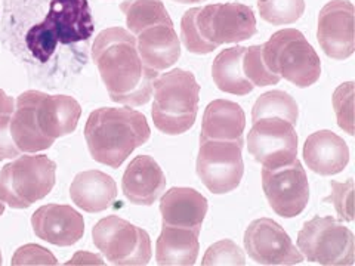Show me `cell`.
<instances>
[{
	"mask_svg": "<svg viewBox=\"0 0 355 266\" xmlns=\"http://www.w3.org/2000/svg\"><path fill=\"white\" fill-rule=\"evenodd\" d=\"M166 188V176L159 163L150 155H138L125 170L121 190L132 204L151 206Z\"/></svg>",
	"mask_w": 355,
	"mask_h": 266,
	"instance_id": "cell-16",
	"label": "cell"
},
{
	"mask_svg": "<svg viewBox=\"0 0 355 266\" xmlns=\"http://www.w3.org/2000/svg\"><path fill=\"white\" fill-rule=\"evenodd\" d=\"M197 8H193L182 15L181 19V39L184 46L188 52L197 53V55H207L210 52H214L216 48L214 44L206 43L202 37H200L198 31L194 24V18H196Z\"/></svg>",
	"mask_w": 355,
	"mask_h": 266,
	"instance_id": "cell-32",
	"label": "cell"
},
{
	"mask_svg": "<svg viewBox=\"0 0 355 266\" xmlns=\"http://www.w3.org/2000/svg\"><path fill=\"white\" fill-rule=\"evenodd\" d=\"M137 48L142 62L154 71H164L181 57V42L173 26L159 24L141 31Z\"/></svg>",
	"mask_w": 355,
	"mask_h": 266,
	"instance_id": "cell-20",
	"label": "cell"
},
{
	"mask_svg": "<svg viewBox=\"0 0 355 266\" xmlns=\"http://www.w3.org/2000/svg\"><path fill=\"white\" fill-rule=\"evenodd\" d=\"M5 213V203L0 200V216H2Z\"/></svg>",
	"mask_w": 355,
	"mask_h": 266,
	"instance_id": "cell-38",
	"label": "cell"
},
{
	"mask_svg": "<svg viewBox=\"0 0 355 266\" xmlns=\"http://www.w3.org/2000/svg\"><path fill=\"white\" fill-rule=\"evenodd\" d=\"M317 39L331 60H348L355 51L354 5L349 0H331L318 15Z\"/></svg>",
	"mask_w": 355,
	"mask_h": 266,
	"instance_id": "cell-14",
	"label": "cell"
},
{
	"mask_svg": "<svg viewBox=\"0 0 355 266\" xmlns=\"http://www.w3.org/2000/svg\"><path fill=\"white\" fill-rule=\"evenodd\" d=\"M333 107L338 116V125L348 135H354V83L340 85L333 94Z\"/></svg>",
	"mask_w": 355,
	"mask_h": 266,
	"instance_id": "cell-31",
	"label": "cell"
},
{
	"mask_svg": "<svg viewBox=\"0 0 355 266\" xmlns=\"http://www.w3.org/2000/svg\"><path fill=\"white\" fill-rule=\"evenodd\" d=\"M252 157L266 169H277L297 157V133L295 126L283 118L268 117L254 121L248 136Z\"/></svg>",
	"mask_w": 355,
	"mask_h": 266,
	"instance_id": "cell-12",
	"label": "cell"
},
{
	"mask_svg": "<svg viewBox=\"0 0 355 266\" xmlns=\"http://www.w3.org/2000/svg\"><path fill=\"white\" fill-rule=\"evenodd\" d=\"M268 69L297 87H309L321 76V61L314 48L299 30L284 28L262 44Z\"/></svg>",
	"mask_w": 355,
	"mask_h": 266,
	"instance_id": "cell-5",
	"label": "cell"
},
{
	"mask_svg": "<svg viewBox=\"0 0 355 266\" xmlns=\"http://www.w3.org/2000/svg\"><path fill=\"white\" fill-rule=\"evenodd\" d=\"M82 107L69 95L44 94L37 105V123L44 136L55 141L70 135L79 125Z\"/></svg>",
	"mask_w": 355,
	"mask_h": 266,
	"instance_id": "cell-21",
	"label": "cell"
},
{
	"mask_svg": "<svg viewBox=\"0 0 355 266\" xmlns=\"http://www.w3.org/2000/svg\"><path fill=\"white\" fill-rule=\"evenodd\" d=\"M243 142L200 141L197 155V175L212 194H228L239 188L244 164Z\"/></svg>",
	"mask_w": 355,
	"mask_h": 266,
	"instance_id": "cell-10",
	"label": "cell"
},
{
	"mask_svg": "<svg viewBox=\"0 0 355 266\" xmlns=\"http://www.w3.org/2000/svg\"><path fill=\"white\" fill-rule=\"evenodd\" d=\"M43 92L27 91L17 99L15 109L10 116V135L21 152H39L52 147L55 141L43 135L37 123V105Z\"/></svg>",
	"mask_w": 355,
	"mask_h": 266,
	"instance_id": "cell-17",
	"label": "cell"
},
{
	"mask_svg": "<svg viewBox=\"0 0 355 266\" xmlns=\"http://www.w3.org/2000/svg\"><path fill=\"white\" fill-rule=\"evenodd\" d=\"M92 60L113 103L146 105L159 73L142 62L137 39L121 27L103 30L92 44Z\"/></svg>",
	"mask_w": 355,
	"mask_h": 266,
	"instance_id": "cell-1",
	"label": "cell"
},
{
	"mask_svg": "<svg viewBox=\"0 0 355 266\" xmlns=\"http://www.w3.org/2000/svg\"><path fill=\"white\" fill-rule=\"evenodd\" d=\"M194 24L200 37L215 48L249 40L257 35V18L252 8L236 2L197 8Z\"/></svg>",
	"mask_w": 355,
	"mask_h": 266,
	"instance_id": "cell-9",
	"label": "cell"
},
{
	"mask_svg": "<svg viewBox=\"0 0 355 266\" xmlns=\"http://www.w3.org/2000/svg\"><path fill=\"white\" fill-rule=\"evenodd\" d=\"M173 2L182 3V5H190V3H200V2H205V0H173Z\"/></svg>",
	"mask_w": 355,
	"mask_h": 266,
	"instance_id": "cell-37",
	"label": "cell"
},
{
	"mask_svg": "<svg viewBox=\"0 0 355 266\" xmlns=\"http://www.w3.org/2000/svg\"><path fill=\"white\" fill-rule=\"evenodd\" d=\"M120 10L125 14L126 26L133 35H139L153 26H173L162 0H123Z\"/></svg>",
	"mask_w": 355,
	"mask_h": 266,
	"instance_id": "cell-26",
	"label": "cell"
},
{
	"mask_svg": "<svg viewBox=\"0 0 355 266\" xmlns=\"http://www.w3.org/2000/svg\"><path fill=\"white\" fill-rule=\"evenodd\" d=\"M304 160L314 173L333 176L345 170L349 163V148L336 133L318 130L304 143Z\"/></svg>",
	"mask_w": 355,
	"mask_h": 266,
	"instance_id": "cell-18",
	"label": "cell"
},
{
	"mask_svg": "<svg viewBox=\"0 0 355 266\" xmlns=\"http://www.w3.org/2000/svg\"><path fill=\"white\" fill-rule=\"evenodd\" d=\"M162 220L166 225L202 231L207 213V200L193 188H172L160 202Z\"/></svg>",
	"mask_w": 355,
	"mask_h": 266,
	"instance_id": "cell-19",
	"label": "cell"
},
{
	"mask_svg": "<svg viewBox=\"0 0 355 266\" xmlns=\"http://www.w3.org/2000/svg\"><path fill=\"white\" fill-rule=\"evenodd\" d=\"M297 249L311 262L324 266H351L355 259L354 234L331 216H315L297 234Z\"/></svg>",
	"mask_w": 355,
	"mask_h": 266,
	"instance_id": "cell-7",
	"label": "cell"
},
{
	"mask_svg": "<svg viewBox=\"0 0 355 266\" xmlns=\"http://www.w3.org/2000/svg\"><path fill=\"white\" fill-rule=\"evenodd\" d=\"M277 117L296 126L299 107L295 99L284 91H271L261 95L252 109V123L261 118Z\"/></svg>",
	"mask_w": 355,
	"mask_h": 266,
	"instance_id": "cell-27",
	"label": "cell"
},
{
	"mask_svg": "<svg viewBox=\"0 0 355 266\" xmlns=\"http://www.w3.org/2000/svg\"><path fill=\"white\" fill-rule=\"evenodd\" d=\"M262 188L270 207L282 218H296L308 206V176L297 159L277 169L263 168Z\"/></svg>",
	"mask_w": 355,
	"mask_h": 266,
	"instance_id": "cell-11",
	"label": "cell"
},
{
	"mask_svg": "<svg viewBox=\"0 0 355 266\" xmlns=\"http://www.w3.org/2000/svg\"><path fill=\"white\" fill-rule=\"evenodd\" d=\"M36 237L58 247H69L85 234L83 216L70 206L48 204L39 207L31 216Z\"/></svg>",
	"mask_w": 355,
	"mask_h": 266,
	"instance_id": "cell-15",
	"label": "cell"
},
{
	"mask_svg": "<svg viewBox=\"0 0 355 266\" xmlns=\"http://www.w3.org/2000/svg\"><path fill=\"white\" fill-rule=\"evenodd\" d=\"M10 116H0V161L17 159L21 154L10 135Z\"/></svg>",
	"mask_w": 355,
	"mask_h": 266,
	"instance_id": "cell-35",
	"label": "cell"
},
{
	"mask_svg": "<svg viewBox=\"0 0 355 266\" xmlns=\"http://www.w3.org/2000/svg\"><path fill=\"white\" fill-rule=\"evenodd\" d=\"M150 136L146 116L130 107L98 108L89 114L85 126L91 157L113 169H119Z\"/></svg>",
	"mask_w": 355,
	"mask_h": 266,
	"instance_id": "cell-2",
	"label": "cell"
},
{
	"mask_svg": "<svg viewBox=\"0 0 355 266\" xmlns=\"http://www.w3.org/2000/svg\"><path fill=\"white\" fill-rule=\"evenodd\" d=\"M151 116L155 127L166 135H182L197 118L200 85L193 73L175 69L162 74L153 85Z\"/></svg>",
	"mask_w": 355,
	"mask_h": 266,
	"instance_id": "cell-4",
	"label": "cell"
},
{
	"mask_svg": "<svg viewBox=\"0 0 355 266\" xmlns=\"http://www.w3.org/2000/svg\"><path fill=\"white\" fill-rule=\"evenodd\" d=\"M203 266H215V265H234L243 266L246 265L243 250L232 240H220L212 244L205 253Z\"/></svg>",
	"mask_w": 355,
	"mask_h": 266,
	"instance_id": "cell-30",
	"label": "cell"
},
{
	"mask_svg": "<svg viewBox=\"0 0 355 266\" xmlns=\"http://www.w3.org/2000/svg\"><path fill=\"white\" fill-rule=\"evenodd\" d=\"M3 262H2V253H0V265H2Z\"/></svg>",
	"mask_w": 355,
	"mask_h": 266,
	"instance_id": "cell-39",
	"label": "cell"
},
{
	"mask_svg": "<svg viewBox=\"0 0 355 266\" xmlns=\"http://www.w3.org/2000/svg\"><path fill=\"white\" fill-rule=\"evenodd\" d=\"M73 203L87 213H99L113 206L117 185L113 177L99 170H86L77 175L70 186Z\"/></svg>",
	"mask_w": 355,
	"mask_h": 266,
	"instance_id": "cell-22",
	"label": "cell"
},
{
	"mask_svg": "<svg viewBox=\"0 0 355 266\" xmlns=\"http://www.w3.org/2000/svg\"><path fill=\"white\" fill-rule=\"evenodd\" d=\"M95 247L107 260L119 266L148 265L153 256L147 231L119 216L101 219L92 229Z\"/></svg>",
	"mask_w": 355,
	"mask_h": 266,
	"instance_id": "cell-8",
	"label": "cell"
},
{
	"mask_svg": "<svg viewBox=\"0 0 355 266\" xmlns=\"http://www.w3.org/2000/svg\"><path fill=\"white\" fill-rule=\"evenodd\" d=\"M244 127L246 114L239 104L227 99H215L205 109L200 141L243 142Z\"/></svg>",
	"mask_w": 355,
	"mask_h": 266,
	"instance_id": "cell-23",
	"label": "cell"
},
{
	"mask_svg": "<svg viewBox=\"0 0 355 266\" xmlns=\"http://www.w3.org/2000/svg\"><path fill=\"white\" fill-rule=\"evenodd\" d=\"M94 30L87 0H52L48 15L28 30L26 43L33 57L40 62H48L58 43L71 44L87 40Z\"/></svg>",
	"mask_w": 355,
	"mask_h": 266,
	"instance_id": "cell-3",
	"label": "cell"
},
{
	"mask_svg": "<svg viewBox=\"0 0 355 266\" xmlns=\"http://www.w3.org/2000/svg\"><path fill=\"white\" fill-rule=\"evenodd\" d=\"M15 109V101L3 91H0V116H10Z\"/></svg>",
	"mask_w": 355,
	"mask_h": 266,
	"instance_id": "cell-36",
	"label": "cell"
},
{
	"mask_svg": "<svg viewBox=\"0 0 355 266\" xmlns=\"http://www.w3.org/2000/svg\"><path fill=\"white\" fill-rule=\"evenodd\" d=\"M258 9L268 24H293L305 12V0H258Z\"/></svg>",
	"mask_w": 355,
	"mask_h": 266,
	"instance_id": "cell-28",
	"label": "cell"
},
{
	"mask_svg": "<svg viewBox=\"0 0 355 266\" xmlns=\"http://www.w3.org/2000/svg\"><path fill=\"white\" fill-rule=\"evenodd\" d=\"M246 48L236 46L222 51L214 61L212 77L219 91L244 96L253 91V85L244 77L241 62Z\"/></svg>",
	"mask_w": 355,
	"mask_h": 266,
	"instance_id": "cell-25",
	"label": "cell"
},
{
	"mask_svg": "<svg viewBox=\"0 0 355 266\" xmlns=\"http://www.w3.org/2000/svg\"><path fill=\"white\" fill-rule=\"evenodd\" d=\"M331 194L330 197L324 198L326 203H333L339 218L352 222L354 220V181L349 179L347 182H336L331 181Z\"/></svg>",
	"mask_w": 355,
	"mask_h": 266,
	"instance_id": "cell-33",
	"label": "cell"
},
{
	"mask_svg": "<svg viewBox=\"0 0 355 266\" xmlns=\"http://www.w3.org/2000/svg\"><path fill=\"white\" fill-rule=\"evenodd\" d=\"M244 249L258 265H301L302 253L287 232L270 218L253 220L244 232Z\"/></svg>",
	"mask_w": 355,
	"mask_h": 266,
	"instance_id": "cell-13",
	"label": "cell"
},
{
	"mask_svg": "<svg viewBox=\"0 0 355 266\" xmlns=\"http://www.w3.org/2000/svg\"><path fill=\"white\" fill-rule=\"evenodd\" d=\"M241 69L244 77H246L253 86H271L282 80V77L274 74L268 69V65L265 64L262 55V44H254V46L246 48L243 55Z\"/></svg>",
	"mask_w": 355,
	"mask_h": 266,
	"instance_id": "cell-29",
	"label": "cell"
},
{
	"mask_svg": "<svg viewBox=\"0 0 355 266\" xmlns=\"http://www.w3.org/2000/svg\"><path fill=\"white\" fill-rule=\"evenodd\" d=\"M58 260L57 258L53 256V254L43 249L40 246H36V244H27V246H22L19 247L10 265L14 266H22V265H57Z\"/></svg>",
	"mask_w": 355,
	"mask_h": 266,
	"instance_id": "cell-34",
	"label": "cell"
},
{
	"mask_svg": "<svg viewBox=\"0 0 355 266\" xmlns=\"http://www.w3.org/2000/svg\"><path fill=\"white\" fill-rule=\"evenodd\" d=\"M57 164L48 155H21L0 170V200L12 209H28L55 186Z\"/></svg>",
	"mask_w": 355,
	"mask_h": 266,
	"instance_id": "cell-6",
	"label": "cell"
},
{
	"mask_svg": "<svg viewBox=\"0 0 355 266\" xmlns=\"http://www.w3.org/2000/svg\"><path fill=\"white\" fill-rule=\"evenodd\" d=\"M198 249V232L163 224L155 242V260L160 266H193Z\"/></svg>",
	"mask_w": 355,
	"mask_h": 266,
	"instance_id": "cell-24",
	"label": "cell"
}]
</instances>
